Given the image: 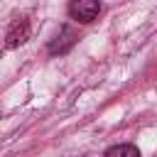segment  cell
<instances>
[{"mask_svg":"<svg viewBox=\"0 0 157 157\" xmlns=\"http://www.w3.org/2000/svg\"><path fill=\"white\" fill-rule=\"evenodd\" d=\"M76 39H78V34H76L69 25H64V27L59 29V34L52 39V44H49V54H66V52L76 44Z\"/></svg>","mask_w":157,"mask_h":157,"instance_id":"3","label":"cell"},{"mask_svg":"<svg viewBox=\"0 0 157 157\" xmlns=\"http://www.w3.org/2000/svg\"><path fill=\"white\" fill-rule=\"evenodd\" d=\"M29 39V22L25 17L15 20L10 27H7V34H5V49H15L20 44H25Z\"/></svg>","mask_w":157,"mask_h":157,"instance_id":"2","label":"cell"},{"mask_svg":"<svg viewBox=\"0 0 157 157\" xmlns=\"http://www.w3.org/2000/svg\"><path fill=\"white\" fill-rule=\"evenodd\" d=\"M103 157H140V150L130 142H123V145H113L105 150Z\"/></svg>","mask_w":157,"mask_h":157,"instance_id":"4","label":"cell"},{"mask_svg":"<svg viewBox=\"0 0 157 157\" xmlns=\"http://www.w3.org/2000/svg\"><path fill=\"white\" fill-rule=\"evenodd\" d=\"M69 15H71V20L88 25L101 15V2L98 0H74V2H69Z\"/></svg>","mask_w":157,"mask_h":157,"instance_id":"1","label":"cell"}]
</instances>
